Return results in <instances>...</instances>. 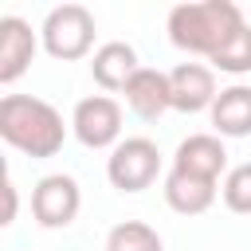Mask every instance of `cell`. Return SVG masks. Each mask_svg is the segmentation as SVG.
Wrapping results in <instances>:
<instances>
[{"instance_id": "obj_5", "label": "cell", "mask_w": 251, "mask_h": 251, "mask_svg": "<svg viewBox=\"0 0 251 251\" xmlns=\"http://www.w3.org/2000/svg\"><path fill=\"white\" fill-rule=\"evenodd\" d=\"M71 129L86 149H114L122 141V106L110 94H90L75 106Z\"/></svg>"}, {"instance_id": "obj_10", "label": "cell", "mask_w": 251, "mask_h": 251, "mask_svg": "<svg viewBox=\"0 0 251 251\" xmlns=\"http://www.w3.org/2000/svg\"><path fill=\"white\" fill-rule=\"evenodd\" d=\"M122 94H126V106H129L137 118H145V122H153V118H161L165 110H173L169 75L157 71V67H141Z\"/></svg>"}, {"instance_id": "obj_13", "label": "cell", "mask_w": 251, "mask_h": 251, "mask_svg": "<svg viewBox=\"0 0 251 251\" xmlns=\"http://www.w3.org/2000/svg\"><path fill=\"white\" fill-rule=\"evenodd\" d=\"M208 114H212L216 137H247L251 133V86L243 82L224 86Z\"/></svg>"}, {"instance_id": "obj_15", "label": "cell", "mask_w": 251, "mask_h": 251, "mask_svg": "<svg viewBox=\"0 0 251 251\" xmlns=\"http://www.w3.org/2000/svg\"><path fill=\"white\" fill-rule=\"evenodd\" d=\"M208 63H212L216 71H224V75H247V71H251V27L243 24Z\"/></svg>"}, {"instance_id": "obj_6", "label": "cell", "mask_w": 251, "mask_h": 251, "mask_svg": "<svg viewBox=\"0 0 251 251\" xmlns=\"http://www.w3.org/2000/svg\"><path fill=\"white\" fill-rule=\"evenodd\" d=\"M82 208V188L67 173H51L31 188V216L39 227H67Z\"/></svg>"}, {"instance_id": "obj_3", "label": "cell", "mask_w": 251, "mask_h": 251, "mask_svg": "<svg viewBox=\"0 0 251 251\" xmlns=\"http://www.w3.org/2000/svg\"><path fill=\"white\" fill-rule=\"evenodd\" d=\"M94 31H98V24H94L90 8H82V4H59V8L47 12V20L39 27V39H43V51L51 59L75 63V59L90 55Z\"/></svg>"}, {"instance_id": "obj_9", "label": "cell", "mask_w": 251, "mask_h": 251, "mask_svg": "<svg viewBox=\"0 0 251 251\" xmlns=\"http://www.w3.org/2000/svg\"><path fill=\"white\" fill-rule=\"evenodd\" d=\"M173 169L204 176V180H220V173L227 169V149L216 133H192L176 145L173 153Z\"/></svg>"}, {"instance_id": "obj_2", "label": "cell", "mask_w": 251, "mask_h": 251, "mask_svg": "<svg viewBox=\"0 0 251 251\" xmlns=\"http://www.w3.org/2000/svg\"><path fill=\"white\" fill-rule=\"evenodd\" d=\"M243 24L247 20L231 0H200V4H176L165 20V31H169L173 47L212 59Z\"/></svg>"}, {"instance_id": "obj_14", "label": "cell", "mask_w": 251, "mask_h": 251, "mask_svg": "<svg viewBox=\"0 0 251 251\" xmlns=\"http://www.w3.org/2000/svg\"><path fill=\"white\" fill-rule=\"evenodd\" d=\"M106 251H165V243H161L157 227H149L141 220H122L110 227Z\"/></svg>"}, {"instance_id": "obj_11", "label": "cell", "mask_w": 251, "mask_h": 251, "mask_svg": "<svg viewBox=\"0 0 251 251\" xmlns=\"http://www.w3.org/2000/svg\"><path fill=\"white\" fill-rule=\"evenodd\" d=\"M137 71H141L137 51L129 43H122V39H110L90 55V75H94V82L102 90H126Z\"/></svg>"}, {"instance_id": "obj_4", "label": "cell", "mask_w": 251, "mask_h": 251, "mask_svg": "<svg viewBox=\"0 0 251 251\" xmlns=\"http://www.w3.org/2000/svg\"><path fill=\"white\" fill-rule=\"evenodd\" d=\"M161 173V149L149 137H126L106 157V176L118 192H141Z\"/></svg>"}, {"instance_id": "obj_16", "label": "cell", "mask_w": 251, "mask_h": 251, "mask_svg": "<svg viewBox=\"0 0 251 251\" xmlns=\"http://www.w3.org/2000/svg\"><path fill=\"white\" fill-rule=\"evenodd\" d=\"M220 196H224V204H227L231 212L251 216V161L227 169V176H224V184H220Z\"/></svg>"}, {"instance_id": "obj_1", "label": "cell", "mask_w": 251, "mask_h": 251, "mask_svg": "<svg viewBox=\"0 0 251 251\" xmlns=\"http://www.w3.org/2000/svg\"><path fill=\"white\" fill-rule=\"evenodd\" d=\"M0 137L12 149L43 161L63 149L67 126L51 102H43L35 94H4L0 98Z\"/></svg>"}, {"instance_id": "obj_12", "label": "cell", "mask_w": 251, "mask_h": 251, "mask_svg": "<svg viewBox=\"0 0 251 251\" xmlns=\"http://www.w3.org/2000/svg\"><path fill=\"white\" fill-rule=\"evenodd\" d=\"M165 204L173 212H180V216H200V212H208L216 204V180L169 169L165 173Z\"/></svg>"}, {"instance_id": "obj_17", "label": "cell", "mask_w": 251, "mask_h": 251, "mask_svg": "<svg viewBox=\"0 0 251 251\" xmlns=\"http://www.w3.org/2000/svg\"><path fill=\"white\" fill-rule=\"evenodd\" d=\"M4 200H8V204H4V220H0V224H12V220H16V184H12V180H4Z\"/></svg>"}, {"instance_id": "obj_8", "label": "cell", "mask_w": 251, "mask_h": 251, "mask_svg": "<svg viewBox=\"0 0 251 251\" xmlns=\"http://www.w3.org/2000/svg\"><path fill=\"white\" fill-rule=\"evenodd\" d=\"M35 47H39V39H35V31H31L27 20H20V16H0V82H4V86H12V82L31 67Z\"/></svg>"}, {"instance_id": "obj_7", "label": "cell", "mask_w": 251, "mask_h": 251, "mask_svg": "<svg viewBox=\"0 0 251 251\" xmlns=\"http://www.w3.org/2000/svg\"><path fill=\"white\" fill-rule=\"evenodd\" d=\"M169 90H173V110L180 114H200L212 110L216 102V75L204 63H176L169 71Z\"/></svg>"}]
</instances>
